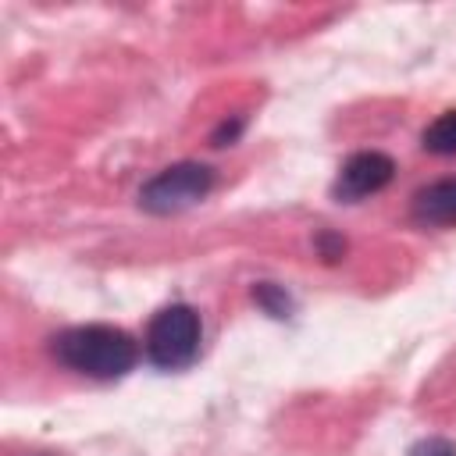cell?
<instances>
[{
    "label": "cell",
    "mask_w": 456,
    "mask_h": 456,
    "mask_svg": "<svg viewBox=\"0 0 456 456\" xmlns=\"http://www.w3.org/2000/svg\"><path fill=\"white\" fill-rule=\"evenodd\" d=\"M50 353L75 374L96 381L125 378L139 360V342L114 324H75L50 338Z\"/></svg>",
    "instance_id": "cell-1"
},
{
    "label": "cell",
    "mask_w": 456,
    "mask_h": 456,
    "mask_svg": "<svg viewBox=\"0 0 456 456\" xmlns=\"http://www.w3.org/2000/svg\"><path fill=\"white\" fill-rule=\"evenodd\" d=\"M203 342V321L189 303H171L157 310L146 324V360L160 370H182L200 356Z\"/></svg>",
    "instance_id": "cell-2"
},
{
    "label": "cell",
    "mask_w": 456,
    "mask_h": 456,
    "mask_svg": "<svg viewBox=\"0 0 456 456\" xmlns=\"http://www.w3.org/2000/svg\"><path fill=\"white\" fill-rule=\"evenodd\" d=\"M214 167L200 164V160H178L164 171H157L142 189H139V207L146 214L167 217V214H182L196 203H203L214 189Z\"/></svg>",
    "instance_id": "cell-3"
},
{
    "label": "cell",
    "mask_w": 456,
    "mask_h": 456,
    "mask_svg": "<svg viewBox=\"0 0 456 456\" xmlns=\"http://www.w3.org/2000/svg\"><path fill=\"white\" fill-rule=\"evenodd\" d=\"M395 178V160L381 150H360L353 153L342 167H338V178L331 185L335 200H346V203H356L370 192H381L388 182Z\"/></svg>",
    "instance_id": "cell-4"
},
{
    "label": "cell",
    "mask_w": 456,
    "mask_h": 456,
    "mask_svg": "<svg viewBox=\"0 0 456 456\" xmlns=\"http://www.w3.org/2000/svg\"><path fill=\"white\" fill-rule=\"evenodd\" d=\"M413 217L420 224H456V178L431 182L413 196Z\"/></svg>",
    "instance_id": "cell-5"
},
{
    "label": "cell",
    "mask_w": 456,
    "mask_h": 456,
    "mask_svg": "<svg viewBox=\"0 0 456 456\" xmlns=\"http://www.w3.org/2000/svg\"><path fill=\"white\" fill-rule=\"evenodd\" d=\"M420 146L428 150V153H438V157H452L456 153V110H445V114H438L428 128H424V135H420Z\"/></svg>",
    "instance_id": "cell-6"
},
{
    "label": "cell",
    "mask_w": 456,
    "mask_h": 456,
    "mask_svg": "<svg viewBox=\"0 0 456 456\" xmlns=\"http://www.w3.org/2000/svg\"><path fill=\"white\" fill-rule=\"evenodd\" d=\"M253 299L271 314V317H289L292 314V299L285 296V289L271 285V281H256L253 285Z\"/></svg>",
    "instance_id": "cell-7"
},
{
    "label": "cell",
    "mask_w": 456,
    "mask_h": 456,
    "mask_svg": "<svg viewBox=\"0 0 456 456\" xmlns=\"http://www.w3.org/2000/svg\"><path fill=\"white\" fill-rule=\"evenodd\" d=\"M410 456H456V445H452L449 438L431 435V438H420V442L410 449Z\"/></svg>",
    "instance_id": "cell-8"
},
{
    "label": "cell",
    "mask_w": 456,
    "mask_h": 456,
    "mask_svg": "<svg viewBox=\"0 0 456 456\" xmlns=\"http://www.w3.org/2000/svg\"><path fill=\"white\" fill-rule=\"evenodd\" d=\"M314 246L321 249V256H324V260H338V256L346 253V239H342V235H335V232H321V235L314 239Z\"/></svg>",
    "instance_id": "cell-9"
}]
</instances>
